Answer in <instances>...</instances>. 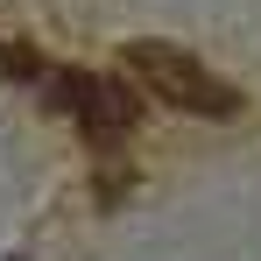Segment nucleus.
I'll use <instances>...</instances> for the list:
<instances>
[{
    "label": "nucleus",
    "instance_id": "1",
    "mask_svg": "<svg viewBox=\"0 0 261 261\" xmlns=\"http://www.w3.org/2000/svg\"><path fill=\"white\" fill-rule=\"evenodd\" d=\"M127 71H141L148 92L170 99V106H184V113H205V120L240 113V92L219 85L212 71H205L191 49H176V43H127Z\"/></svg>",
    "mask_w": 261,
    "mask_h": 261
},
{
    "label": "nucleus",
    "instance_id": "2",
    "mask_svg": "<svg viewBox=\"0 0 261 261\" xmlns=\"http://www.w3.org/2000/svg\"><path fill=\"white\" fill-rule=\"evenodd\" d=\"M57 106L78 113V127H85L92 148H120L127 127H134V113H141V99L120 78H106V71H64L57 78Z\"/></svg>",
    "mask_w": 261,
    "mask_h": 261
},
{
    "label": "nucleus",
    "instance_id": "3",
    "mask_svg": "<svg viewBox=\"0 0 261 261\" xmlns=\"http://www.w3.org/2000/svg\"><path fill=\"white\" fill-rule=\"evenodd\" d=\"M0 71H7V78H43V57L29 43H0Z\"/></svg>",
    "mask_w": 261,
    "mask_h": 261
}]
</instances>
